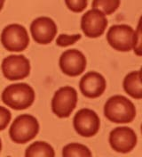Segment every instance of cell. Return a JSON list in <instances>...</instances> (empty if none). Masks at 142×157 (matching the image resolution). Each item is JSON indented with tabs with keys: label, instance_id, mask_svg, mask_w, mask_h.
<instances>
[{
	"label": "cell",
	"instance_id": "ac0fdd59",
	"mask_svg": "<svg viewBox=\"0 0 142 157\" xmlns=\"http://www.w3.org/2000/svg\"><path fill=\"white\" fill-rule=\"evenodd\" d=\"M81 39L80 34L75 35H66V34H60L56 39V45L60 48H66L68 46H71L75 44L77 40Z\"/></svg>",
	"mask_w": 142,
	"mask_h": 157
},
{
	"label": "cell",
	"instance_id": "d6986e66",
	"mask_svg": "<svg viewBox=\"0 0 142 157\" xmlns=\"http://www.w3.org/2000/svg\"><path fill=\"white\" fill-rule=\"evenodd\" d=\"M67 7L74 13H82L87 7L88 0H65Z\"/></svg>",
	"mask_w": 142,
	"mask_h": 157
},
{
	"label": "cell",
	"instance_id": "7a4b0ae2",
	"mask_svg": "<svg viewBox=\"0 0 142 157\" xmlns=\"http://www.w3.org/2000/svg\"><path fill=\"white\" fill-rule=\"evenodd\" d=\"M35 91L27 83L11 84L4 89L2 101L8 107L14 110H25L35 101Z\"/></svg>",
	"mask_w": 142,
	"mask_h": 157
},
{
	"label": "cell",
	"instance_id": "8992f818",
	"mask_svg": "<svg viewBox=\"0 0 142 157\" xmlns=\"http://www.w3.org/2000/svg\"><path fill=\"white\" fill-rule=\"evenodd\" d=\"M134 29L127 24L113 25L107 33V43L116 51L129 52L133 48Z\"/></svg>",
	"mask_w": 142,
	"mask_h": 157
},
{
	"label": "cell",
	"instance_id": "e0dca14e",
	"mask_svg": "<svg viewBox=\"0 0 142 157\" xmlns=\"http://www.w3.org/2000/svg\"><path fill=\"white\" fill-rule=\"evenodd\" d=\"M121 0H93V8L99 10L105 15H110L120 6Z\"/></svg>",
	"mask_w": 142,
	"mask_h": 157
},
{
	"label": "cell",
	"instance_id": "44dd1931",
	"mask_svg": "<svg viewBox=\"0 0 142 157\" xmlns=\"http://www.w3.org/2000/svg\"><path fill=\"white\" fill-rule=\"evenodd\" d=\"M12 119V113L7 108L0 106V131L8 126Z\"/></svg>",
	"mask_w": 142,
	"mask_h": 157
},
{
	"label": "cell",
	"instance_id": "9c48e42d",
	"mask_svg": "<svg viewBox=\"0 0 142 157\" xmlns=\"http://www.w3.org/2000/svg\"><path fill=\"white\" fill-rule=\"evenodd\" d=\"M107 26V20L103 13L99 10H89L82 16L81 29L86 37L96 39L103 35Z\"/></svg>",
	"mask_w": 142,
	"mask_h": 157
},
{
	"label": "cell",
	"instance_id": "7402d4cb",
	"mask_svg": "<svg viewBox=\"0 0 142 157\" xmlns=\"http://www.w3.org/2000/svg\"><path fill=\"white\" fill-rule=\"evenodd\" d=\"M5 1V0H0V11L3 9V7H4Z\"/></svg>",
	"mask_w": 142,
	"mask_h": 157
},
{
	"label": "cell",
	"instance_id": "5bb4252c",
	"mask_svg": "<svg viewBox=\"0 0 142 157\" xmlns=\"http://www.w3.org/2000/svg\"><path fill=\"white\" fill-rule=\"evenodd\" d=\"M123 89L133 98L141 99L142 84L140 71H135L128 73L123 79Z\"/></svg>",
	"mask_w": 142,
	"mask_h": 157
},
{
	"label": "cell",
	"instance_id": "603a6c76",
	"mask_svg": "<svg viewBox=\"0 0 142 157\" xmlns=\"http://www.w3.org/2000/svg\"><path fill=\"white\" fill-rule=\"evenodd\" d=\"M2 150V141H1V138H0V152Z\"/></svg>",
	"mask_w": 142,
	"mask_h": 157
},
{
	"label": "cell",
	"instance_id": "ffe728a7",
	"mask_svg": "<svg viewBox=\"0 0 142 157\" xmlns=\"http://www.w3.org/2000/svg\"><path fill=\"white\" fill-rule=\"evenodd\" d=\"M134 49V53L139 56H141L142 50H141V29H140V22H139L137 29L135 30L134 33V40H133V48Z\"/></svg>",
	"mask_w": 142,
	"mask_h": 157
},
{
	"label": "cell",
	"instance_id": "2e32d148",
	"mask_svg": "<svg viewBox=\"0 0 142 157\" xmlns=\"http://www.w3.org/2000/svg\"><path fill=\"white\" fill-rule=\"evenodd\" d=\"M62 156L64 157H90L92 152L87 147L78 143L68 144L62 149Z\"/></svg>",
	"mask_w": 142,
	"mask_h": 157
},
{
	"label": "cell",
	"instance_id": "ba28073f",
	"mask_svg": "<svg viewBox=\"0 0 142 157\" xmlns=\"http://www.w3.org/2000/svg\"><path fill=\"white\" fill-rule=\"evenodd\" d=\"M2 71L9 80L27 78L30 72L29 60L21 55H11L2 62Z\"/></svg>",
	"mask_w": 142,
	"mask_h": 157
},
{
	"label": "cell",
	"instance_id": "52a82bcc",
	"mask_svg": "<svg viewBox=\"0 0 142 157\" xmlns=\"http://www.w3.org/2000/svg\"><path fill=\"white\" fill-rule=\"evenodd\" d=\"M73 125L78 135L85 137H91L99 132L100 121L94 111L84 108L79 110L75 114Z\"/></svg>",
	"mask_w": 142,
	"mask_h": 157
},
{
	"label": "cell",
	"instance_id": "3957f363",
	"mask_svg": "<svg viewBox=\"0 0 142 157\" xmlns=\"http://www.w3.org/2000/svg\"><path fill=\"white\" fill-rule=\"evenodd\" d=\"M39 132V123L34 116L21 114L12 123L9 129L11 139L16 144H25L37 137Z\"/></svg>",
	"mask_w": 142,
	"mask_h": 157
},
{
	"label": "cell",
	"instance_id": "6da1fadb",
	"mask_svg": "<svg viewBox=\"0 0 142 157\" xmlns=\"http://www.w3.org/2000/svg\"><path fill=\"white\" fill-rule=\"evenodd\" d=\"M104 114L107 120L115 123H130L136 117V108L131 100L116 95L107 100Z\"/></svg>",
	"mask_w": 142,
	"mask_h": 157
},
{
	"label": "cell",
	"instance_id": "30bf717a",
	"mask_svg": "<svg viewBox=\"0 0 142 157\" xmlns=\"http://www.w3.org/2000/svg\"><path fill=\"white\" fill-rule=\"evenodd\" d=\"M137 135L129 127H117L109 134V144L111 148L117 153L127 154L137 145Z\"/></svg>",
	"mask_w": 142,
	"mask_h": 157
},
{
	"label": "cell",
	"instance_id": "9a60e30c",
	"mask_svg": "<svg viewBox=\"0 0 142 157\" xmlns=\"http://www.w3.org/2000/svg\"><path fill=\"white\" fill-rule=\"evenodd\" d=\"M55 155L54 150L51 145L44 141H37L32 143L26 149V157H53Z\"/></svg>",
	"mask_w": 142,
	"mask_h": 157
},
{
	"label": "cell",
	"instance_id": "277c9868",
	"mask_svg": "<svg viewBox=\"0 0 142 157\" xmlns=\"http://www.w3.org/2000/svg\"><path fill=\"white\" fill-rule=\"evenodd\" d=\"M1 43L10 52L24 51L29 44L28 31L20 24H9L1 33Z\"/></svg>",
	"mask_w": 142,
	"mask_h": 157
},
{
	"label": "cell",
	"instance_id": "7c38bea8",
	"mask_svg": "<svg viewBox=\"0 0 142 157\" xmlns=\"http://www.w3.org/2000/svg\"><path fill=\"white\" fill-rule=\"evenodd\" d=\"M57 25L50 17L42 16L35 19L30 25L33 39L40 45L50 44L57 34Z\"/></svg>",
	"mask_w": 142,
	"mask_h": 157
},
{
	"label": "cell",
	"instance_id": "8fae6325",
	"mask_svg": "<svg viewBox=\"0 0 142 157\" xmlns=\"http://www.w3.org/2000/svg\"><path fill=\"white\" fill-rule=\"evenodd\" d=\"M87 61L85 55L77 49L67 50L60 57V67L64 74L76 77L82 74L86 68Z\"/></svg>",
	"mask_w": 142,
	"mask_h": 157
},
{
	"label": "cell",
	"instance_id": "5b68a950",
	"mask_svg": "<svg viewBox=\"0 0 142 157\" xmlns=\"http://www.w3.org/2000/svg\"><path fill=\"white\" fill-rule=\"evenodd\" d=\"M77 104V92L74 88L66 86L59 88L52 100L53 113L59 118H67Z\"/></svg>",
	"mask_w": 142,
	"mask_h": 157
},
{
	"label": "cell",
	"instance_id": "4fadbf2b",
	"mask_svg": "<svg viewBox=\"0 0 142 157\" xmlns=\"http://www.w3.org/2000/svg\"><path fill=\"white\" fill-rule=\"evenodd\" d=\"M106 87L107 82L105 78L96 71L87 72L79 82V88L82 94L88 98L100 97L104 93Z\"/></svg>",
	"mask_w": 142,
	"mask_h": 157
}]
</instances>
